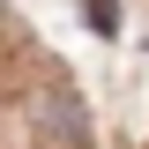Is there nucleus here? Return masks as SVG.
<instances>
[{
	"label": "nucleus",
	"mask_w": 149,
	"mask_h": 149,
	"mask_svg": "<svg viewBox=\"0 0 149 149\" xmlns=\"http://www.w3.org/2000/svg\"><path fill=\"white\" fill-rule=\"evenodd\" d=\"M37 127L52 134L60 149H90V127H82V97H74V90H45V97H37Z\"/></svg>",
	"instance_id": "1"
},
{
	"label": "nucleus",
	"mask_w": 149,
	"mask_h": 149,
	"mask_svg": "<svg viewBox=\"0 0 149 149\" xmlns=\"http://www.w3.org/2000/svg\"><path fill=\"white\" fill-rule=\"evenodd\" d=\"M82 15H90V30H119V8L112 0H82Z\"/></svg>",
	"instance_id": "2"
}]
</instances>
